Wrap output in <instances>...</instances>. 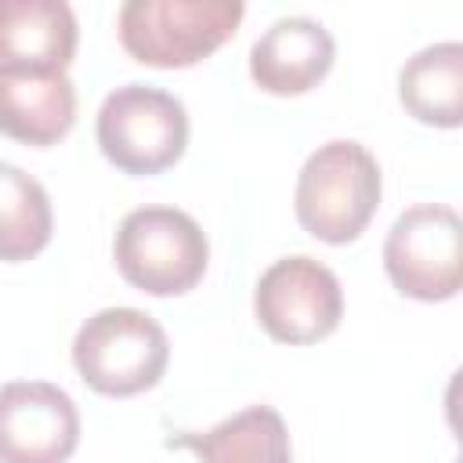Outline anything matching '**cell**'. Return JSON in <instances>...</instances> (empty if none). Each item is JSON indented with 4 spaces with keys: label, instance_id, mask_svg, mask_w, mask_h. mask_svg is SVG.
<instances>
[{
    "label": "cell",
    "instance_id": "1",
    "mask_svg": "<svg viewBox=\"0 0 463 463\" xmlns=\"http://www.w3.org/2000/svg\"><path fill=\"white\" fill-rule=\"evenodd\" d=\"M297 221L322 242L344 246L365 232L380 206V166L358 141L318 145L297 177Z\"/></svg>",
    "mask_w": 463,
    "mask_h": 463
},
{
    "label": "cell",
    "instance_id": "2",
    "mask_svg": "<svg viewBox=\"0 0 463 463\" xmlns=\"http://www.w3.org/2000/svg\"><path fill=\"white\" fill-rule=\"evenodd\" d=\"M112 257L119 275L152 297L188 293L210 260V246L195 217L177 206H137L119 221Z\"/></svg>",
    "mask_w": 463,
    "mask_h": 463
},
{
    "label": "cell",
    "instance_id": "3",
    "mask_svg": "<svg viewBox=\"0 0 463 463\" xmlns=\"http://www.w3.org/2000/svg\"><path fill=\"white\" fill-rule=\"evenodd\" d=\"M170 362L163 326L137 307L90 315L72 340V365L83 383L109 398H130L159 383Z\"/></svg>",
    "mask_w": 463,
    "mask_h": 463
},
{
    "label": "cell",
    "instance_id": "4",
    "mask_svg": "<svg viewBox=\"0 0 463 463\" xmlns=\"http://www.w3.org/2000/svg\"><path fill=\"white\" fill-rule=\"evenodd\" d=\"M242 14L239 0H127L119 7V43L141 65L184 69L217 51Z\"/></svg>",
    "mask_w": 463,
    "mask_h": 463
},
{
    "label": "cell",
    "instance_id": "5",
    "mask_svg": "<svg viewBox=\"0 0 463 463\" xmlns=\"http://www.w3.org/2000/svg\"><path fill=\"white\" fill-rule=\"evenodd\" d=\"M98 145L123 174H159L174 166L188 145V112L170 90L123 83L98 109Z\"/></svg>",
    "mask_w": 463,
    "mask_h": 463
},
{
    "label": "cell",
    "instance_id": "6",
    "mask_svg": "<svg viewBox=\"0 0 463 463\" xmlns=\"http://www.w3.org/2000/svg\"><path fill=\"white\" fill-rule=\"evenodd\" d=\"M387 279L416 300H449L463 282V224L452 206L420 203L398 213L383 242Z\"/></svg>",
    "mask_w": 463,
    "mask_h": 463
},
{
    "label": "cell",
    "instance_id": "7",
    "mask_svg": "<svg viewBox=\"0 0 463 463\" xmlns=\"http://www.w3.org/2000/svg\"><path fill=\"white\" fill-rule=\"evenodd\" d=\"M257 318L268 336L282 344H315L340 326L344 293L340 279L315 257H282L275 260L253 293Z\"/></svg>",
    "mask_w": 463,
    "mask_h": 463
},
{
    "label": "cell",
    "instance_id": "8",
    "mask_svg": "<svg viewBox=\"0 0 463 463\" xmlns=\"http://www.w3.org/2000/svg\"><path fill=\"white\" fill-rule=\"evenodd\" d=\"M80 445L72 398L47 380L0 387V463H65Z\"/></svg>",
    "mask_w": 463,
    "mask_h": 463
},
{
    "label": "cell",
    "instance_id": "9",
    "mask_svg": "<svg viewBox=\"0 0 463 463\" xmlns=\"http://www.w3.org/2000/svg\"><path fill=\"white\" fill-rule=\"evenodd\" d=\"M336 43L329 29L307 14L275 18L250 47V76L268 94H304L333 65Z\"/></svg>",
    "mask_w": 463,
    "mask_h": 463
},
{
    "label": "cell",
    "instance_id": "10",
    "mask_svg": "<svg viewBox=\"0 0 463 463\" xmlns=\"http://www.w3.org/2000/svg\"><path fill=\"white\" fill-rule=\"evenodd\" d=\"M76 40V14L65 0H0V69L65 72Z\"/></svg>",
    "mask_w": 463,
    "mask_h": 463
},
{
    "label": "cell",
    "instance_id": "11",
    "mask_svg": "<svg viewBox=\"0 0 463 463\" xmlns=\"http://www.w3.org/2000/svg\"><path fill=\"white\" fill-rule=\"evenodd\" d=\"M76 123V87L65 72L0 69V134L22 145H54Z\"/></svg>",
    "mask_w": 463,
    "mask_h": 463
},
{
    "label": "cell",
    "instance_id": "12",
    "mask_svg": "<svg viewBox=\"0 0 463 463\" xmlns=\"http://www.w3.org/2000/svg\"><path fill=\"white\" fill-rule=\"evenodd\" d=\"M398 98L409 116L430 127L463 123V43L441 40L416 51L398 72Z\"/></svg>",
    "mask_w": 463,
    "mask_h": 463
},
{
    "label": "cell",
    "instance_id": "13",
    "mask_svg": "<svg viewBox=\"0 0 463 463\" xmlns=\"http://www.w3.org/2000/svg\"><path fill=\"white\" fill-rule=\"evenodd\" d=\"M170 445L192 449L203 463H293L286 420L271 405H250L206 434H177Z\"/></svg>",
    "mask_w": 463,
    "mask_h": 463
},
{
    "label": "cell",
    "instance_id": "14",
    "mask_svg": "<svg viewBox=\"0 0 463 463\" xmlns=\"http://www.w3.org/2000/svg\"><path fill=\"white\" fill-rule=\"evenodd\" d=\"M54 232L47 188L14 163H0V260L36 257Z\"/></svg>",
    "mask_w": 463,
    "mask_h": 463
}]
</instances>
